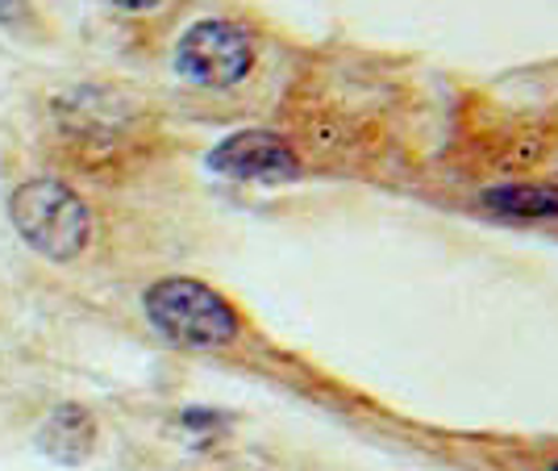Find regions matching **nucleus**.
<instances>
[{
  "label": "nucleus",
  "instance_id": "obj_1",
  "mask_svg": "<svg viewBox=\"0 0 558 471\" xmlns=\"http://www.w3.org/2000/svg\"><path fill=\"white\" fill-rule=\"evenodd\" d=\"M142 309L167 342L187 347V351H217V347H230L242 334V322L230 301L192 276L155 280L142 297Z\"/></svg>",
  "mask_w": 558,
  "mask_h": 471
},
{
  "label": "nucleus",
  "instance_id": "obj_9",
  "mask_svg": "<svg viewBox=\"0 0 558 471\" xmlns=\"http://www.w3.org/2000/svg\"><path fill=\"white\" fill-rule=\"evenodd\" d=\"M550 471H558V463H555V468H550Z\"/></svg>",
  "mask_w": 558,
  "mask_h": 471
},
{
  "label": "nucleus",
  "instance_id": "obj_6",
  "mask_svg": "<svg viewBox=\"0 0 558 471\" xmlns=\"http://www.w3.org/2000/svg\"><path fill=\"white\" fill-rule=\"evenodd\" d=\"M480 205L492 217H509V221H555L558 184H500L484 192Z\"/></svg>",
  "mask_w": 558,
  "mask_h": 471
},
{
  "label": "nucleus",
  "instance_id": "obj_7",
  "mask_svg": "<svg viewBox=\"0 0 558 471\" xmlns=\"http://www.w3.org/2000/svg\"><path fill=\"white\" fill-rule=\"evenodd\" d=\"M25 17V0H0V25H13Z\"/></svg>",
  "mask_w": 558,
  "mask_h": 471
},
{
  "label": "nucleus",
  "instance_id": "obj_8",
  "mask_svg": "<svg viewBox=\"0 0 558 471\" xmlns=\"http://www.w3.org/2000/svg\"><path fill=\"white\" fill-rule=\"evenodd\" d=\"M117 9H125V13H150V9H159L163 0H113Z\"/></svg>",
  "mask_w": 558,
  "mask_h": 471
},
{
  "label": "nucleus",
  "instance_id": "obj_4",
  "mask_svg": "<svg viewBox=\"0 0 558 471\" xmlns=\"http://www.w3.org/2000/svg\"><path fill=\"white\" fill-rule=\"evenodd\" d=\"M209 167L226 180H246V184H288L301 180V155L292 142L271 134V130H238L226 134L209 150Z\"/></svg>",
  "mask_w": 558,
  "mask_h": 471
},
{
  "label": "nucleus",
  "instance_id": "obj_3",
  "mask_svg": "<svg viewBox=\"0 0 558 471\" xmlns=\"http://www.w3.org/2000/svg\"><path fill=\"white\" fill-rule=\"evenodd\" d=\"M255 68V38L226 17L187 25L175 47V71L201 88H233Z\"/></svg>",
  "mask_w": 558,
  "mask_h": 471
},
{
  "label": "nucleus",
  "instance_id": "obj_5",
  "mask_svg": "<svg viewBox=\"0 0 558 471\" xmlns=\"http://www.w3.org/2000/svg\"><path fill=\"white\" fill-rule=\"evenodd\" d=\"M38 450L59 468H80L96 450V422L84 404H59L38 430Z\"/></svg>",
  "mask_w": 558,
  "mask_h": 471
},
{
  "label": "nucleus",
  "instance_id": "obj_2",
  "mask_svg": "<svg viewBox=\"0 0 558 471\" xmlns=\"http://www.w3.org/2000/svg\"><path fill=\"white\" fill-rule=\"evenodd\" d=\"M9 217L25 246L50 263L75 259L93 238V213L84 205V196L50 176L25 180L22 189L9 196Z\"/></svg>",
  "mask_w": 558,
  "mask_h": 471
}]
</instances>
